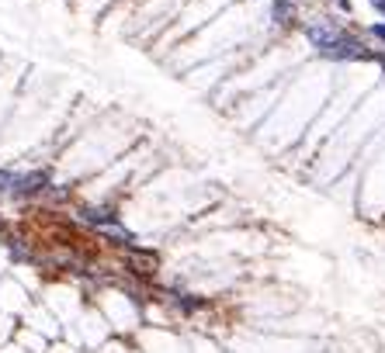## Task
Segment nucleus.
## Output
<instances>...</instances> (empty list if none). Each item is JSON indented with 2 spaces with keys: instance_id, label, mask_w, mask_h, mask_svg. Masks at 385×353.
Segmentation results:
<instances>
[{
  "instance_id": "obj_3",
  "label": "nucleus",
  "mask_w": 385,
  "mask_h": 353,
  "mask_svg": "<svg viewBox=\"0 0 385 353\" xmlns=\"http://www.w3.org/2000/svg\"><path fill=\"white\" fill-rule=\"evenodd\" d=\"M371 4H375V11H378V15H385V0H371Z\"/></svg>"
},
{
  "instance_id": "obj_4",
  "label": "nucleus",
  "mask_w": 385,
  "mask_h": 353,
  "mask_svg": "<svg viewBox=\"0 0 385 353\" xmlns=\"http://www.w3.org/2000/svg\"><path fill=\"white\" fill-rule=\"evenodd\" d=\"M337 4H340V8H350V0H337Z\"/></svg>"
},
{
  "instance_id": "obj_1",
  "label": "nucleus",
  "mask_w": 385,
  "mask_h": 353,
  "mask_svg": "<svg viewBox=\"0 0 385 353\" xmlns=\"http://www.w3.org/2000/svg\"><path fill=\"white\" fill-rule=\"evenodd\" d=\"M368 35H371V39H378V42H385V21H375V25L368 28Z\"/></svg>"
},
{
  "instance_id": "obj_2",
  "label": "nucleus",
  "mask_w": 385,
  "mask_h": 353,
  "mask_svg": "<svg viewBox=\"0 0 385 353\" xmlns=\"http://www.w3.org/2000/svg\"><path fill=\"white\" fill-rule=\"evenodd\" d=\"M11 184H15V177H11V173H0V191H8Z\"/></svg>"
}]
</instances>
